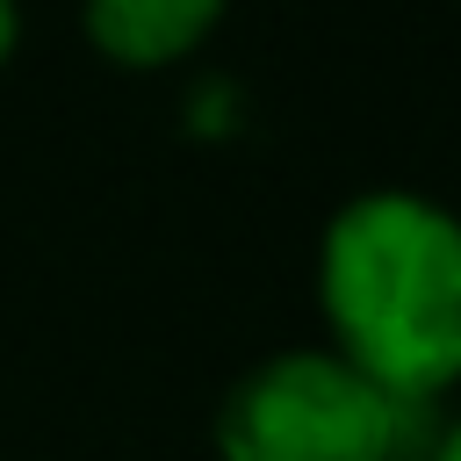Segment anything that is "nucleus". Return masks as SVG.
Segmentation results:
<instances>
[{"label": "nucleus", "mask_w": 461, "mask_h": 461, "mask_svg": "<svg viewBox=\"0 0 461 461\" xmlns=\"http://www.w3.org/2000/svg\"><path fill=\"white\" fill-rule=\"evenodd\" d=\"M331 353L389 396L432 403L461 375V223L425 194H360L317 259Z\"/></svg>", "instance_id": "obj_1"}, {"label": "nucleus", "mask_w": 461, "mask_h": 461, "mask_svg": "<svg viewBox=\"0 0 461 461\" xmlns=\"http://www.w3.org/2000/svg\"><path fill=\"white\" fill-rule=\"evenodd\" d=\"M425 411L339 353H274L230 389L216 447L223 461H403Z\"/></svg>", "instance_id": "obj_2"}, {"label": "nucleus", "mask_w": 461, "mask_h": 461, "mask_svg": "<svg viewBox=\"0 0 461 461\" xmlns=\"http://www.w3.org/2000/svg\"><path fill=\"white\" fill-rule=\"evenodd\" d=\"M223 0H86V36L115 65H173L216 29Z\"/></svg>", "instance_id": "obj_3"}, {"label": "nucleus", "mask_w": 461, "mask_h": 461, "mask_svg": "<svg viewBox=\"0 0 461 461\" xmlns=\"http://www.w3.org/2000/svg\"><path fill=\"white\" fill-rule=\"evenodd\" d=\"M425 461H461V418H447V425L432 432V447H425Z\"/></svg>", "instance_id": "obj_4"}, {"label": "nucleus", "mask_w": 461, "mask_h": 461, "mask_svg": "<svg viewBox=\"0 0 461 461\" xmlns=\"http://www.w3.org/2000/svg\"><path fill=\"white\" fill-rule=\"evenodd\" d=\"M7 50H14V0H0V65H7Z\"/></svg>", "instance_id": "obj_5"}]
</instances>
